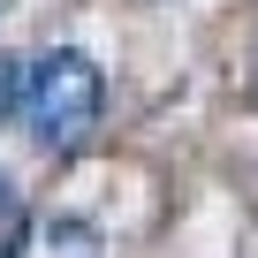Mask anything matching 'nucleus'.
<instances>
[{
	"label": "nucleus",
	"mask_w": 258,
	"mask_h": 258,
	"mask_svg": "<svg viewBox=\"0 0 258 258\" xmlns=\"http://www.w3.org/2000/svg\"><path fill=\"white\" fill-rule=\"evenodd\" d=\"M99 99H106L99 69L84 53H69V46L61 53H38L31 76H23V121H31V137L53 145V152H76L99 129Z\"/></svg>",
	"instance_id": "1"
},
{
	"label": "nucleus",
	"mask_w": 258,
	"mask_h": 258,
	"mask_svg": "<svg viewBox=\"0 0 258 258\" xmlns=\"http://www.w3.org/2000/svg\"><path fill=\"white\" fill-rule=\"evenodd\" d=\"M23 258H99V235L76 228V220H61L46 235H23Z\"/></svg>",
	"instance_id": "2"
},
{
	"label": "nucleus",
	"mask_w": 258,
	"mask_h": 258,
	"mask_svg": "<svg viewBox=\"0 0 258 258\" xmlns=\"http://www.w3.org/2000/svg\"><path fill=\"white\" fill-rule=\"evenodd\" d=\"M0 258H23V213L8 190H0Z\"/></svg>",
	"instance_id": "3"
},
{
	"label": "nucleus",
	"mask_w": 258,
	"mask_h": 258,
	"mask_svg": "<svg viewBox=\"0 0 258 258\" xmlns=\"http://www.w3.org/2000/svg\"><path fill=\"white\" fill-rule=\"evenodd\" d=\"M16 99H23V84H16V61H0V114H8Z\"/></svg>",
	"instance_id": "4"
}]
</instances>
